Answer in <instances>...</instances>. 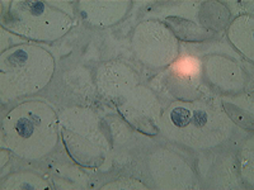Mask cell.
Wrapping results in <instances>:
<instances>
[{
	"mask_svg": "<svg viewBox=\"0 0 254 190\" xmlns=\"http://www.w3.org/2000/svg\"><path fill=\"white\" fill-rule=\"evenodd\" d=\"M38 124H41V118H36V115H19L14 123L15 135L23 140L32 139L40 128Z\"/></svg>",
	"mask_w": 254,
	"mask_h": 190,
	"instance_id": "obj_1",
	"label": "cell"
},
{
	"mask_svg": "<svg viewBox=\"0 0 254 190\" xmlns=\"http://www.w3.org/2000/svg\"><path fill=\"white\" fill-rule=\"evenodd\" d=\"M172 122L177 127H186L190 122V113L185 108H176L171 114Z\"/></svg>",
	"mask_w": 254,
	"mask_h": 190,
	"instance_id": "obj_2",
	"label": "cell"
},
{
	"mask_svg": "<svg viewBox=\"0 0 254 190\" xmlns=\"http://www.w3.org/2000/svg\"><path fill=\"white\" fill-rule=\"evenodd\" d=\"M206 121H207V117H206L205 112H197L194 114V126H203L206 123Z\"/></svg>",
	"mask_w": 254,
	"mask_h": 190,
	"instance_id": "obj_3",
	"label": "cell"
}]
</instances>
